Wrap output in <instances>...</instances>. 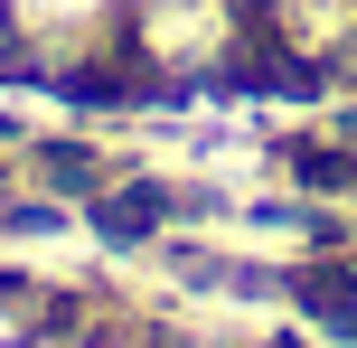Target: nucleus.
<instances>
[{
  "instance_id": "obj_2",
  "label": "nucleus",
  "mask_w": 357,
  "mask_h": 348,
  "mask_svg": "<svg viewBox=\"0 0 357 348\" xmlns=\"http://www.w3.org/2000/svg\"><path fill=\"white\" fill-rule=\"evenodd\" d=\"M291 301H301V330L310 339H357V264L348 255H320L291 273Z\"/></svg>"
},
{
  "instance_id": "obj_1",
  "label": "nucleus",
  "mask_w": 357,
  "mask_h": 348,
  "mask_svg": "<svg viewBox=\"0 0 357 348\" xmlns=\"http://www.w3.org/2000/svg\"><path fill=\"white\" fill-rule=\"evenodd\" d=\"M104 47H123V0H0V56H19L38 85Z\"/></svg>"
},
{
  "instance_id": "obj_3",
  "label": "nucleus",
  "mask_w": 357,
  "mask_h": 348,
  "mask_svg": "<svg viewBox=\"0 0 357 348\" xmlns=\"http://www.w3.org/2000/svg\"><path fill=\"white\" fill-rule=\"evenodd\" d=\"M282 169H291V188H310V198H357V151L348 142H291Z\"/></svg>"
}]
</instances>
